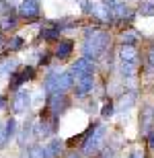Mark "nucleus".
<instances>
[{"label": "nucleus", "mask_w": 154, "mask_h": 158, "mask_svg": "<svg viewBox=\"0 0 154 158\" xmlns=\"http://www.w3.org/2000/svg\"><path fill=\"white\" fill-rule=\"evenodd\" d=\"M109 43H111V37H109V33H107V31L95 29L90 35L84 37V43H82V53H84V58L93 60V62H95V60H99L103 53L107 52Z\"/></svg>", "instance_id": "1"}, {"label": "nucleus", "mask_w": 154, "mask_h": 158, "mask_svg": "<svg viewBox=\"0 0 154 158\" xmlns=\"http://www.w3.org/2000/svg\"><path fill=\"white\" fill-rule=\"evenodd\" d=\"M140 64V52L136 45H121L119 47V72L123 78H134Z\"/></svg>", "instance_id": "2"}, {"label": "nucleus", "mask_w": 154, "mask_h": 158, "mask_svg": "<svg viewBox=\"0 0 154 158\" xmlns=\"http://www.w3.org/2000/svg\"><path fill=\"white\" fill-rule=\"evenodd\" d=\"M74 86V74L72 72H56L49 70V74L45 76L43 80V90L45 94H52V93H66Z\"/></svg>", "instance_id": "3"}, {"label": "nucleus", "mask_w": 154, "mask_h": 158, "mask_svg": "<svg viewBox=\"0 0 154 158\" xmlns=\"http://www.w3.org/2000/svg\"><path fill=\"white\" fill-rule=\"evenodd\" d=\"M105 135H107V127L101 125V123H97V127L93 129V131L89 134V138L82 142V154L84 156H93V154L99 152V150L103 148Z\"/></svg>", "instance_id": "4"}, {"label": "nucleus", "mask_w": 154, "mask_h": 158, "mask_svg": "<svg viewBox=\"0 0 154 158\" xmlns=\"http://www.w3.org/2000/svg\"><path fill=\"white\" fill-rule=\"evenodd\" d=\"M33 78H35V68H33V66H25V68H21V70H15L10 74L8 90H10V93H17V90L23 86L25 82L33 80Z\"/></svg>", "instance_id": "5"}, {"label": "nucleus", "mask_w": 154, "mask_h": 158, "mask_svg": "<svg viewBox=\"0 0 154 158\" xmlns=\"http://www.w3.org/2000/svg\"><path fill=\"white\" fill-rule=\"evenodd\" d=\"M17 15L23 21H35L41 15V2L39 0H23L17 8Z\"/></svg>", "instance_id": "6"}, {"label": "nucleus", "mask_w": 154, "mask_h": 158, "mask_svg": "<svg viewBox=\"0 0 154 158\" xmlns=\"http://www.w3.org/2000/svg\"><path fill=\"white\" fill-rule=\"evenodd\" d=\"M53 115H62V113L70 107V99H68V94L66 93H52L48 94V105H45Z\"/></svg>", "instance_id": "7"}, {"label": "nucleus", "mask_w": 154, "mask_h": 158, "mask_svg": "<svg viewBox=\"0 0 154 158\" xmlns=\"http://www.w3.org/2000/svg\"><path fill=\"white\" fill-rule=\"evenodd\" d=\"M152 131H154V107L144 105L140 111V135L148 138Z\"/></svg>", "instance_id": "8"}, {"label": "nucleus", "mask_w": 154, "mask_h": 158, "mask_svg": "<svg viewBox=\"0 0 154 158\" xmlns=\"http://www.w3.org/2000/svg\"><path fill=\"white\" fill-rule=\"evenodd\" d=\"M93 86H95L93 74H78L74 80V94L78 99H84V97H89V93H93Z\"/></svg>", "instance_id": "9"}, {"label": "nucleus", "mask_w": 154, "mask_h": 158, "mask_svg": "<svg viewBox=\"0 0 154 158\" xmlns=\"http://www.w3.org/2000/svg\"><path fill=\"white\" fill-rule=\"evenodd\" d=\"M31 105V93L25 90V88H19L15 97H12V113L15 115H21V113H27Z\"/></svg>", "instance_id": "10"}, {"label": "nucleus", "mask_w": 154, "mask_h": 158, "mask_svg": "<svg viewBox=\"0 0 154 158\" xmlns=\"http://www.w3.org/2000/svg\"><path fill=\"white\" fill-rule=\"evenodd\" d=\"M70 72L74 76H78V74H95V62L89 60V58H80L72 64Z\"/></svg>", "instance_id": "11"}, {"label": "nucleus", "mask_w": 154, "mask_h": 158, "mask_svg": "<svg viewBox=\"0 0 154 158\" xmlns=\"http://www.w3.org/2000/svg\"><path fill=\"white\" fill-rule=\"evenodd\" d=\"M74 52V41L72 39H58V45H56V52L53 56L58 60H68Z\"/></svg>", "instance_id": "12"}, {"label": "nucleus", "mask_w": 154, "mask_h": 158, "mask_svg": "<svg viewBox=\"0 0 154 158\" xmlns=\"http://www.w3.org/2000/svg\"><path fill=\"white\" fill-rule=\"evenodd\" d=\"M62 152H64V142L58 138H53L52 142L43 146V158H60Z\"/></svg>", "instance_id": "13"}, {"label": "nucleus", "mask_w": 154, "mask_h": 158, "mask_svg": "<svg viewBox=\"0 0 154 158\" xmlns=\"http://www.w3.org/2000/svg\"><path fill=\"white\" fill-rule=\"evenodd\" d=\"M136 99H138V93L131 88V90H125L123 94H121V99H119V105H117V109L119 111H123V113H127L134 107V103H136Z\"/></svg>", "instance_id": "14"}, {"label": "nucleus", "mask_w": 154, "mask_h": 158, "mask_svg": "<svg viewBox=\"0 0 154 158\" xmlns=\"http://www.w3.org/2000/svg\"><path fill=\"white\" fill-rule=\"evenodd\" d=\"M19 27V15H15V12H6V15H2V21H0V31L2 33H6V31H15Z\"/></svg>", "instance_id": "15"}, {"label": "nucleus", "mask_w": 154, "mask_h": 158, "mask_svg": "<svg viewBox=\"0 0 154 158\" xmlns=\"http://www.w3.org/2000/svg\"><path fill=\"white\" fill-rule=\"evenodd\" d=\"M17 135V121H15V117H8L4 121V125H2V140L6 142H10V138H15Z\"/></svg>", "instance_id": "16"}, {"label": "nucleus", "mask_w": 154, "mask_h": 158, "mask_svg": "<svg viewBox=\"0 0 154 158\" xmlns=\"http://www.w3.org/2000/svg\"><path fill=\"white\" fill-rule=\"evenodd\" d=\"M138 39H140V33L136 29H131V27H125V31L121 33L119 41H121V45H136Z\"/></svg>", "instance_id": "17"}, {"label": "nucleus", "mask_w": 154, "mask_h": 158, "mask_svg": "<svg viewBox=\"0 0 154 158\" xmlns=\"http://www.w3.org/2000/svg\"><path fill=\"white\" fill-rule=\"evenodd\" d=\"M60 35H62V29H60L58 25H53V23H52V27H43V29H41V37L48 41V43L58 41Z\"/></svg>", "instance_id": "18"}, {"label": "nucleus", "mask_w": 154, "mask_h": 158, "mask_svg": "<svg viewBox=\"0 0 154 158\" xmlns=\"http://www.w3.org/2000/svg\"><path fill=\"white\" fill-rule=\"evenodd\" d=\"M17 70V60H0V78L10 76Z\"/></svg>", "instance_id": "19"}, {"label": "nucleus", "mask_w": 154, "mask_h": 158, "mask_svg": "<svg viewBox=\"0 0 154 158\" xmlns=\"http://www.w3.org/2000/svg\"><path fill=\"white\" fill-rule=\"evenodd\" d=\"M31 135H35V131H33V121H25L23 129H21V134H19V144H21V146H25Z\"/></svg>", "instance_id": "20"}, {"label": "nucleus", "mask_w": 154, "mask_h": 158, "mask_svg": "<svg viewBox=\"0 0 154 158\" xmlns=\"http://www.w3.org/2000/svg\"><path fill=\"white\" fill-rule=\"evenodd\" d=\"M138 15H142V17H152L154 15V0H140V4H138Z\"/></svg>", "instance_id": "21"}, {"label": "nucleus", "mask_w": 154, "mask_h": 158, "mask_svg": "<svg viewBox=\"0 0 154 158\" xmlns=\"http://www.w3.org/2000/svg\"><path fill=\"white\" fill-rule=\"evenodd\" d=\"M6 47H8V52H19V49L25 47V39L19 37V35H15V37H10V39L6 41Z\"/></svg>", "instance_id": "22"}, {"label": "nucleus", "mask_w": 154, "mask_h": 158, "mask_svg": "<svg viewBox=\"0 0 154 158\" xmlns=\"http://www.w3.org/2000/svg\"><path fill=\"white\" fill-rule=\"evenodd\" d=\"M113 115H115V103L109 99V101H105V105H103V109H101V117L103 119H111Z\"/></svg>", "instance_id": "23"}, {"label": "nucleus", "mask_w": 154, "mask_h": 158, "mask_svg": "<svg viewBox=\"0 0 154 158\" xmlns=\"http://www.w3.org/2000/svg\"><path fill=\"white\" fill-rule=\"evenodd\" d=\"M146 68L148 72H154V41L148 45V52H146Z\"/></svg>", "instance_id": "24"}, {"label": "nucleus", "mask_w": 154, "mask_h": 158, "mask_svg": "<svg viewBox=\"0 0 154 158\" xmlns=\"http://www.w3.org/2000/svg\"><path fill=\"white\" fill-rule=\"evenodd\" d=\"M52 56H53V53H49V52L41 53V56H39V66H48L49 60H52Z\"/></svg>", "instance_id": "25"}, {"label": "nucleus", "mask_w": 154, "mask_h": 158, "mask_svg": "<svg viewBox=\"0 0 154 158\" xmlns=\"http://www.w3.org/2000/svg\"><path fill=\"white\" fill-rule=\"evenodd\" d=\"M113 156H115V148H103L101 158H113Z\"/></svg>", "instance_id": "26"}, {"label": "nucleus", "mask_w": 154, "mask_h": 158, "mask_svg": "<svg viewBox=\"0 0 154 158\" xmlns=\"http://www.w3.org/2000/svg\"><path fill=\"white\" fill-rule=\"evenodd\" d=\"M10 10H15V8H12V6H8V4H4V2L0 0V17H2V15H6V12H10Z\"/></svg>", "instance_id": "27"}, {"label": "nucleus", "mask_w": 154, "mask_h": 158, "mask_svg": "<svg viewBox=\"0 0 154 158\" xmlns=\"http://www.w3.org/2000/svg\"><path fill=\"white\" fill-rule=\"evenodd\" d=\"M130 158H146V154H144L142 150H134V152L130 154Z\"/></svg>", "instance_id": "28"}, {"label": "nucleus", "mask_w": 154, "mask_h": 158, "mask_svg": "<svg viewBox=\"0 0 154 158\" xmlns=\"http://www.w3.org/2000/svg\"><path fill=\"white\" fill-rule=\"evenodd\" d=\"M4 47H6V39L2 35V31H0V49H4Z\"/></svg>", "instance_id": "29"}, {"label": "nucleus", "mask_w": 154, "mask_h": 158, "mask_svg": "<svg viewBox=\"0 0 154 158\" xmlns=\"http://www.w3.org/2000/svg\"><path fill=\"white\" fill-rule=\"evenodd\" d=\"M2 109H6V97L0 94V111H2Z\"/></svg>", "instance_id": "30"}, {"label": "nucleus", "mask_w": 154, "mask_h": 158, "mask_svg": "<svg viewBox=\"0 0 154 158\" xmlns=\"http://www.w3.org/2000/svg\"><path fill=\"white\" fill-rule=\"evenodd\" d=\"M4 4H8V6H15V0H2Z\"/></svg>", "instance_id": "31"}, {"label": "nucleus", "mask_w": 154, "mask_h": 158, "mask_svg": "<svg viewBox=\"0 0 154 158\" xmlns=\"http://www.w3.org/2000/svg\"><path fill=\"white\" fill-rule=\"evenodd\" d=\"M68 158H80V156H78V154H70V156H68Z\"/></svg>", "instance_id": "32"}]
</instances>
